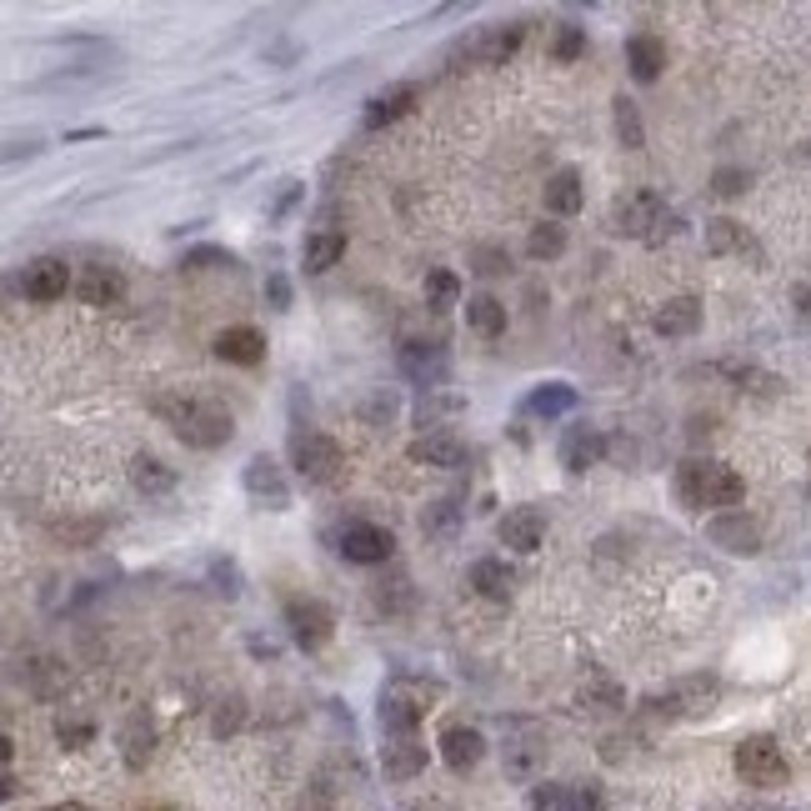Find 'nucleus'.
I'll return each instance as SVG.
<instances>
[{
  "label": "nucleus",
  "instance_id": "42",
  "mask_svg": "<svg viewBox=\"0 0 811 811\" xmlns=\"http://www.w3.org/2000/svg\"><path fill=\"white\" fill-rule=\"evenodd\" d=\"M90 736H96V726H90V721H76V716H60L56 721V741H60V746L80 751V746H90Z\"/></svg>",
  "mask_w": 811,
  "mask_h": 811
},
{
  "label": "nucleus",
  "instance_id": "20",
  "mask_svg": "<svg viewBox=\"0 0 811 811\" xmlns=\"http://www.w3.org/2000/svg\"><path fill=\"white\" fill-rule=\"evenodd\" d=\"M651 330L666 340H681V336H696L701 330V300L696 296H671L666 306L651 316Z\"/></svg>",
  "mask_w": 811,
  "mask_h": 811
},
{
  "label": "nucleus",
  "instance_id": "1",
  "mask_svg": "<svg viewBox=\"0 0 811 811\" xmlns=\"http://www.w3.org/2000/svg\"><path fill=\"white\" fill-rule=\"evenodd\" d=\"M150 411H156V416H166L170 431H176V436L186 441L190 451H216V446H226V441L236 436V421H230V411L220 406V400H210V396H190V390H160V396L150 400Z\"/></svg>",
  "mask_w": 811,
  "mask_h": 811
},
{
  "label": "nucleus",
  "instance_id": "16",
  "mask_svg": "<svg viewBox=\"0 0 811 811\" xmlns=\"http://www.w3.org/2000/svg\"><path fill=\"white\" fill-rule=\"evenodd\" d=\"M380 771H386V781H411L426 771V741L416 736H386V746H380Z\"/></svg>",
  "mask_w": 811,
  "mask_h": 811
},
{
  "label": "nucleus",
  "instance_id": "10",
  "mask_svg": "<svg viewBox=\"0 0 811 811\" xmlns=\"http://www.w3.org/2000/svg\"><path fill=\"white\" fill-rule=\"evenodd\" d=\"M390 551H396V541H390L386 526H370V521H350V526L340 531V556L356 561V566H386Z\"/></svg>",
  "mask_w": 811,
  "mask_h": 811
},
{
  "label": "nucleus",
  "instance_id": "50",
  "mask_svg": "<svg viewBox=\"0 0 811 811\" xmlns=\"http://www.w3.org/2000/svg\"><path fill=\"white\" fill-rule=\"evenodd\" d=\"M797 300H801V310L811 316V286H801V290H797Z\"/></svg>",
  "mask_w": 811,
  "mask_h": 811
},
{
  "label": "nucleus",
  "instance_id": "19",
  "mask_svg": "<svg viewBox=\"0 0 811 811\" xmlns=\"http://www.w3.org/2000/svg\"><path fill=\"white\" fill-rule=\"evenodd\" d=\"M541 761H546V741H541V731L526 726V721H516V726H511V741H506V771L516 781H526Z\"/></svg>",
  "mask_w": 811,
  "mask_h": 811
},
{
  "label": "nucleus",
  "instance_id": "21",
  "mask_svg": "<svg viewBox=\"0 0 811 811\" xmlns=\"http://www.w3.org/2000/svg\"><path fill=\"white\" fill-rule=\"evenodd\" d=\"M216 356L230 366H260L266 360V336L256 326H226L216 336Z\"/></svg>",
  "mask_w": 811,
  "mask_h": 811
},
{
  "label": "nucleus",
  "instance_id": "24",
  "mask_svg": "<svg viewBox=\"0 0 811 811\" xmlns=\"http://www.w3.org/2000/svg\"><path fill=\"white\" fill-rule=\"evenodd\" d=\"M521 40H526V26H521V20H511V26L486 30V36L471 46V56H476L481 66H506V60L521 50Z\"/></svg>",
  "mask_w": 811,
  "mask_h": 811
},
{
  "label": "nucleus",
  "instance_id": "45",
  "mask_svg": "<svg viewBox=\"0 0 811 811\" xmlns=\"http://www.w3.org/2000/svg\"><path fill=\"white\" fill-rule=\"evenodd\" d=\"M571 811H606L596 781H581V787H571Z\"/></svg>",
  "mask_w": 811,
  "mask_h": 811
},
{
  "label": "nucleus",
  "instance_id": "25",
  "mask_svg": "<svg viewBox=\"0 0 811 811\" xmlns=\"http://www.w3.org/2000/svg\"><path fill=\"white\" fill-rule=\"evenodd\" d=\"M626 66H631V76H636L641 86L661 80V70H666V40H661V36H631Z\"/></svg>",
  "mask_w": 811,
  "mask_h": 811
},
{
  "label": "nucleus",
  "instance_id": "36",
  "mask_svg": "<svg viewBox=\"0 0 811 811\" xmlns=\"http://www.w3.org/2000/svg\"><path fill=\"white\" fill-rule=\"evenodd\" d=\"M611 120H616V140H621L626 150H641V146H646V126H641V116H636V100L616 96V100H611Z\"/></svg>",
  "mask_w": 811,
  "mask_h": 811
},
{
  "label": "nucleus",
  "instance_id": "26",
  "mask_svg": "<svg viewBox=\"0 0 811 811\" xmlns=\"http://www.w3.org/2000/svg\"><path fill=\"white\" fill-rule=\"evenodd\" d=\"M150 751H156V726H150L146 711H136V716L120 726V756H126L130 771H140L150 761Z\"/></svg>",
  "mask_w": 811,
  "mask_h": 811
},
{
  "label": "nucleus",
  "instance_id": "44",
  "mask_svg": "<svg viewBox=\"0 0 811 811\" xmlns=\"http://www.w3.org/2000/svg\"><path fill=\"white\" fill-rule=\"evenodd\" d=\"M240 721H246V706L230 696V701H220V706H216V721H210V731H216V736H230Z\"/></svg>",
  "mask_w": 811,
  "mask_h": 811
},
{
  "label": "nucleus",
  "instance_id": "18",
  "mask_svg": "<svg viewBox=\"0 0 811 811\" xmlns=\"http://www.w3.org/2000/svg\"><path fill=\"white\" fill-rule=\"evenodd\" d=\"M441 756H446L451 771H471L481 756H486V736H481L476 726H461V721H451L446 731H441Z\"/></svg>",
  "mask_w": 811,
  "mask_h": 811
},
{
  "label": "nucleus",
  "instance_id": "11",
  "mask_svg": "<svg viewBox=\"0 0 811 811\" xmlns=\"http://www.w3.org/2000/svg\"><path fill=\"white\" fill-rule=\"evenodd\" d=\"M70 286H76V280H70V266H66L60 256H40V260H30L26 276H20V290H26V300H40V306L60 300Z\"/></svg>",
  "mask_w": 811,
  "mask_h": 811
},
{
  "label": "nucleus",
  "instance_id": "15",
  "mask_svg": "<svg viewBox=\"0 0 811 811\" xmlns=\"http://www.w3.org/2000/svg\"><path fill=\"white\" fill-rule=\"evenodd\" d=\"M706 536L716 541V546L736 551V556H751V551H761V521L746 516V511H726V516H716L706 526Z\"/></svg>",
  "mask_w": 811,
  "mask_h": 811
},
{
  "label": "nucleus",
  "instance_id": "40",
  "mask_svg": "<svg viewBox=\"0 0 811 811\" xmlns=\"http://www.w3.org/2000/svg\"><path fill=\"white\" fill-rule=\"evenodd\" d=\"M551 56H556V60H581V56H586V30H581V26H561L556 40H551Z\"/></svg>",
  "mask_w": 811,
  "mask_h": 811
},
{
  "label": "nucleus",
  "instance_id": "4",
  "mask_svg": "<svg viewBox=\"0 0 811 811\" xmlns=\"http://www.w3.org/2000/svg\"><path fill=\"white\" fill-rule=\"evenodd\" d=\"M611 230H616V236H631V240H646V246H661L666 236H676V216L666 210V196L636 190V196L611 206Z\"/></svg>",
  "mask_w": 811,
  "mask_h": 811
},
{
  "label": "nucleus",
  "instance_id": "30",
  "mask_svg": "<svg viewBox=\"0 0 811 811\" xmlns=\"http://www.w3.org/2000/svg\"><path fill=\"white\" fill-rule=\"evenodd\" d=\"M466 326L476 330V336H486V340H496V336H506V306H501L496 296H471L466 300Z\"/></svg>",
  "mask_w": 811,
  "mask_h": 811
},
{
  "label": "nucleus",
  "instance_id": "14",
  "mask_svg": "<svg viewBox=\"0 0 811 811\" xmlns=\"http://www.w3.org/2000/svg\"><path fill=\"white\" fill-rule=\"evenodd\" d=\"M406 456L416 461V466H441V471H461L466 466V441L451 436V431H431V436H416L406 446Z\"/></svg>",
  "mask_w": 811,
  "mask_h": 811
},
{
  "label": "nucleus",
  "instance_id": "29",
  "mask_svg": "<svg viewBox=\"0 0 811 811\" xmlns=\"http://www.w3.org/2000/svg\"><path fill=\"white\" fill-rule=\"evenodd\" d=\"M411 106H416V86H390V90H380V96L366 106V130L390 126V120H400Z\"/></svg>",
  "mask_w": 811,
  "mask_h": 811
},
{
  "label": "nucleus",
  "instance_id": "9",
  "mask_svg": "<svg viewBox=\"0 0 811 811\" xmlns=\"http://www.w3.org/2000/svg\"><path fill=\"white\" fill-rule=\"evenodd\" d=\"M400 370H406L411 386L441 390L446 386V376H451L446 346H436V340H406V346H400Z\"/></svg>",
  "mask_w": 811,
  "mask_h": 811
},
{
  "label": "nucleus",
  "instance_id": "2",
  "mask_svg": "<svg viewBox=\"0 0 811 811\" xmlns=\"http://www.w3.org/2000/svg\"><path fill=\"white\" fill-rule=\"evenodd\" d=\"M676 496L686 511H721L726 516L731 506H741L746 496V481L741 471L721 466V461H681L676 466Z\"/></svg>",
  "mask_w": 811,
  "mask_h": 811
},
{
  "label": "nucleus",
  "instance_id": "27",
  "mask_svg": "<svg viewBox=\"0 0 811 811\" xmlns=\"http://www.w3.org/2000/svg\"><path fill=\"white\" fill-rule=\"evenodd\" d=\"M566 411H576V386H566V380H546V386H536L526 396V416L536 421H556Z\"/></svg>",
  "mask_w": 811,
  "mask_h": 811
},
{
  "label": "nucleus",
  "instance_id": "47",
  "mask_svg": "<svg viewBox=\"0 0 811 811\" xmlns=\"http://www.w3.org/2000/svg\"><path fill=\"white\" fill-rule=\"evenodd\" d=\"M210 576L220 581L216 591H226V596H236V591H240V571H236V561H216V566H210Z\"/></svg>",
  "mask_w": 811,
  "mask_h": 811
},
{
  "label": "nucleus",
  "instance_id": "48",
  "mask_svg": "<svg viewBox=\"0 0 811 811\" xmlns=\"http://www.w3.org/2000/svg\"><path fill=\"white\" fill-rule=\"evenodd\" d=\"M266 296H270V306H276V310L290 306V280L280 276V270H276V276H266Z\"/></svg>",
  "mask_w": 811,
  "mask_h": 811
},
{
  "label": "nucleus",
  "instance_id": "7",
  "mask_svg": "<svg viewBox=\"0 0 811 811\" xmlns=\"http://www.w3.org/2000/svg\"><path fill=\"white\" fill-rule=\"evenodd\" d=\"M736 777L746 781V787H787L791 767H787V751L777 746V736H746L736 746Z\"/></svg>",
  "mask_w": 811,
  "mask_h": 811
},
{
  "label": "nucleus",
  "instance_id": "17",
  "mask_svg": "<svg viewBox=\"0 0 811 811\" xmlns=\"http://www.w3.org/2000/svg\"><path fill=\"white\" fill-rule=\"evenodd\" d=\"M706 250L711 256H746V260H756L761 266V246L751 240V230L741 226V220H731V216L706 220Z\"/></svg>",
  "mask_w": 811,
  "mask_h": 811
},
{
  "label": "nucleus",
  "instance_id": "22",
  "mask_svg": "<svg viewBox=\"0 0 811 811\" xmlns=\"http://www.w3.org/2000/svg\"><path fill=\"white\" fill-rule=\"evenodd\" d=\"M601 456H606V436H601L596 426H571L566 436H561V466L566 471L601 466Z\"/></svg>",
  "mask_w": 811,
  "mask_h": 811
},
{
  "label": "nucleus",
  "instance_id": "35",
  "mask_svg": "<svg viewBox=\"0 0 811 811\" xmlns=\"http://www.w3.org/2000/svg\"><path fill=\"white\" fill-rule=\"evenodd\" d=\"M721 376H731L741 390H751V396H781V376H771V370L761 366H741V360H721Z\"/></svg>",
  "mask_w": 811,
  "mask_h": 811
},
{
  "label": "nucleus",
  "instance_id": "33",
  "mask_svg": "<svg viewBox=\"0 0 811 811\" xmlns=\"http://www.w3.org/2000/svg\"><path fill=\"white\" fill-rule=\"evenodd\" d=\"M340 256H346V236H340V230H310L306 246H300L306 270H330Z\"/></svg>",
  "mask_w": 811,
  "mask_h": 811
},
{
  "label": "nucleus",
  "instance_id": "39",
  "mask_svg": "<svg viewBox=\"0 0 811 811\" xmlns=\"http://www.w3.org/2000/svg\"><path fill=\"white\" fill-rule=\"evenodd\" d=\"M526 807L531 811H571V787H561V781H536Z\"/></svg>",
  "mask_w": 811,
  "mask_h": 811
},
{
  "label": "nucleus",
  "instance_id": "49",
  "mask_svg": "<svg viewBox=\"0 0 811 811\" xmlns=\"http://www.w3.org/2000/svg\"><path fill=\"white\" fill-rule=\"evenodd\" d=\"M46 811H90V807H80V801H56V807H46Z\"/></svg>",
  "mask_w": 811,
  "mask_h": 811
},
{
  "label": "nucleus",
  "instance_id": "3",
  "mask_svg": "<svg viewBox=\"0 0 811 811\" xmlns=\"http://www.w3.org/2000/svg\"><path fill=\"white\" fill-rule=\"evenodd\" d=\"M431 701H441V681H426V676L386 681V686H380V701H376L380 731H386V736H416V726L431 711Z\"/></svg>",
  "mask_w": 811,
  "mask_h": 811
},
{
  "label": "nucleus",
  "instance_id": "34",
  "mask_svg": "<svg viewBox=\"0 0 811 811\" xmlns=\"http://www.w3.org/2000/svg\"><path fill=\"white\" fill-rule=\"evenodd\" d=\"M546 210L551 216H576L581 210V176L571 166H561L556 176L546 180Z\"/></svg>",
  "mask_w": 811,
  "mask_h": 811
},
{
  "label": "nucleus",
  "instance_id": "5",
  "mask_svg": "<svg viewBox=\"0 0 811 811\" xmlns=\"http://www.w3.org/2000/svg\"><path fill=\"white\" fill-rule=\"evenodd\" d=\"M290 466H296V476L310 481V486H330V481H340V471H346V451H340L330 436H320V431H296V436H290Z\"/></svg>",
  "mask_w": 811,
  "mask_h": 811
},
{
  "label": "nucleus",
  "instance_id": "23",
  "mask_svg": "<svg viewBox=\"0 0 811 811\" xmlns=\"http://www.w3.org/2000/svg\"><path fill=\"white\" fill-rule=\"evenodd\" d=\"M76 296L86 300V306H116V300L126 296V280H120L116 266H86L76 276Z\"/></svg>",
  "mask_w": 811,
  "mask_h": 811
},
{
  "label": "nucleus",
  "instance_id": "13",
  "mask_svg": "<svg viewBox=\"0 0 811 811\" xmlns=\"http://www.w3.org/2000/svg\"><path fill=\"white\" fill-rule=\"evenodd\" d=\"M496 536H501V546H511V551H521V556H531V551L546 541V511L541 506H516V511H506V516L496 521Z\"/></svg>",
  "mask_w": 811,
  "mask_h": 811
},
{
  "label": "nucleus",
  "instance_id": "12",
  "mask_svg": "<svg viewBox=\"0 0 811 811\" xmlns=\"http://www.w3.org/2000/svg\"><path fill=\"white\" fill-rule=\"evenodd\" d=\"M240 481H246V491L256 501H266L270 511H286L290 506V486H286V471H280L276 456H250L246 471H240Z\"/></svg>",
  "mask_w": 811,
  "mask_h": 811
},
{
  "label": "nucleus",
  "instance_id": "37",
  "mask_svg": "<svg viewBox=\"0 0 811 811\" xmlns=\"http://www.w3.org/2000/svg\"><path fill=\"white\" fill-rule=\"evenodd\" d=\"M561 250H566V226H556V220L531 226V236H526V256L531 260H556Z\"/></svg>",
  "mask_w": 811,
  "mask_h": 811
},
{
  "label": "nucleus",
  "instance_id": "32",
  "mask_svg": "<svg viewBox=\"0 0 811 811\" xmlns=\"http://www.w3.org/2000/svg\"><path fill=\"white\" fill-rule=\"evenodd\" d=\"M130 486L146 491V496H166V491L176 486V471H170L160 456H146V451H140V456L130 461Z\"/></svg>",
  "mask_w": 811,
  "mask_h": 811
},
{
  "label": "nucleus",
  "instance_id": "28",
  "mask_svg": "<svg viewBox=\"0 0 811 811\" xmlns=\"http://www.w3.org/2000/svg\"><path fill=\"white\" fill-rule=\"evenodd\" d=\"M471 586H476V596H486V601H506L511 586H516V571L496 556H481L476 566H471Z\"/></svg>",
  "mask_w": 811,
  "mask_h": 811
},
{
  "label": "nucleus",
  "instance_id": "46",
  "mask_svg": "<svg viewBox=\"0 0 811 811\" xmlns=\"http://www.w3.org/2000/svg\"><path fill=\"white\" fill-rule=\"evenodd\" d=\"M56 536L66 541V546H90V541L100 536V521H76V526H56Z\"/></svg>",
  "mask_w": 811,
  "mask_h": 811
},
{
  "label": "nucleus",
  "instance_id": "8",
  "mask_svg": "<svg viewBox=\"0 0 811 811\" xmlns=\"http://www.w3.org/2000/svg\"><path fill=\"white\" fill-rule=\"evenodd\" d=\"M286 626H290V641H296L300 651H320L330 636H336V616H330V606L316 596H290Z\"/></svg>",
  "mask_w": 811,
  "mask_h": 811
},
{
  "label": "nucleus",
  "instance_id": "41",
  "mask_svg": "<svg viewBox=\"0 0 811 811\" xmlns=\"http://www.w3.org/2000/svg\"><path fill=\"white\" fill-rule=\"evenodd\" d=\"M506 266H511L506 246H476L471 250V270H476V276H501Z\"/></svg>",
  "mask_w": 811,
  "mask_h": 811
},
{
  "label": "nucleus",
  "instance_id": "43",
  "mask_svg": "<svg viewBox=\"0 0 811 811\" xmlns=\"http://www.w3.org/2000/svg\"><path fill=\"white\" fill-rule=\"evenodd\" d=\"M746 186H751V176H746V170H741V166H721L716 176H711V190H716L721 200H736Z\"/></svg>",
  "mask_w": 811,
  "mask_h": 811
},
{
  "label": "nucleus",
  "instance_id": "31",
  "mask_svg": "<svg viewBox=\"0 0 811 811\" xmlns=\"http://www.w3.org/2000/svg\"><path fill=\"white\" fill-rule=\"evenodd\" d=\"M461 501L456 496H441V501H431L426 511H421V531H426L431 541H456V531H461Z\"/></svg>",
  "mask_w": 811,
  "mask_h": 811
},
{
  "label": "nucleus",
  "instance_id": "6",
  "mask_svg": "<svg viewBox=\"0 0 811 811\" xmlns=\"http://www.w3.org/2000/svg\"><path fill=\"white\" fill-rule=\"evenodd\" d=\"M716 691H721L716 676H686L666 691H651V696L641 701V711H646V716H661V721H681V716L706 711L711 701H716Z\"/></svg>",
  "mask_w": 811,
  "mask_h": 811
},
{
  "label": "nucleus",
  "instance_id": "38",
  "mask_svg": "<svg viewBox=\"0 0 811 811\" xmlns=\"http://www.w3.org/2000/svg\"><path fill=\"white\" fill-rule=\"evenodd\" d=\"M456 300H461V280H456V270H431V276H426V306L441 316V310H451Z\"/></svg>",
  "mask_w": 811,
  "mask_h": 811
}]
</instances>
